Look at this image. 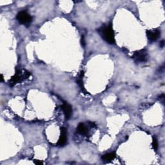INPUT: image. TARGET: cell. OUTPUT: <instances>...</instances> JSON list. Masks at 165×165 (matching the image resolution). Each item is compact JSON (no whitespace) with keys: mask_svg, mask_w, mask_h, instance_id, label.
Returning a JSON list of instances; mask_svg holds the SVG:
<instances>
[{"mask_svg":"<svg viewBox=\"0 0 165 165\" xmlns=\"http://www.w3.org/2000/svg\"><path fill=\"white\" fill-rule=\"evenodd\" d=\"M101 36L106 43L109 44L115 43V36L114 32L111 26H108L103 28L101 30Z\"/></svg>","mask_w":165,"mask_h":165,"instance_id":"obj_1","label":"cell"},{"mask_svg":"<svg viewBox=\"0 0 165 165\" xmlns=\"http://www.w3.org/2000/svg\"><path fill=\"white\" fill-rule=\"evenodd\" d=\"M30 76V74L27 70H19L15 72V75L12 77L11 80L10 81V85L13 86L14 85L22 81Z\"/></svg>","mask_w":165,"mask_h":165,"instance_id":"obj_2","label":"cell"},{"mask_svg":"<svg viewBox=\"0 0 165 165\" xmlns=\"http://www.w3.org/2000/svg\"><path fill=\"white\" fill-rule=\"evenodd\" d=\"M16 18L19 23L25 25H28L31 22H32V18L30 16V15L26 11H21L18 14Z\"/></svg>","mask_w":165,"mask_h":165,"instance_id":"obj_3","label":"cell"},{"mask_svg":"<svg viewBox=\"0 0 165 165\" xmlns=\"http://www.w3.org/2000/svg\"><path fill=\"white\" fill-rule=\"evenodd\" d=\"M133 58L137 61L139 62H143L146 60L147 58V53L146 51L144 50H141L139 51H136L133 54Z\"/></svg>","mask_w":165,"mask_h":165,"instance_id":"obj_4","label":"cell"},{"mask_svg":"<svg viewBox=\"0 0 165 165\" xmlns=\"http://www.w3.org/2000/svg\"><path fill=\"white\" fill-rule=\"evenodd\" d=\"M66 129L65 127L61 128V135L58 140L57 145L59 146H64L66 144L67 137H66Z\"/></svg>","mask_w":165,"mask_h":165,"instance_id":"obj_5","label":"cell"},{"mask_svg":"<svg viewBox=\"0 0 165 165\" xmlns=\"http://www.w3.org/2000/svg\"><path fill=\"white\" fill-rule=\"evenodd\" d=\"M160 35H161V31L158 29L153 30H147L146 32L147 38L151 41H156L159 38Z\"/></svg>","mask_w":165,"mask_h":165,"instance_id":"obj_6","label":"cell"},{"mask_svg":"<svg viewBox=\"0 0 165 165\" xmlns=\"http://www.w3.org/2000/svg\"><path fill=\"white\" fill-rule=\"evenodd\" d=\"M61 109L63 110L66 120H69L72 113V106L69 104H68L66 102H64L63 104L61 105Z\"/></svg>","mask_w":165,"mask_h":165,"instance_id":"obj_7","label":"cell"},{"mask_svg":"<svg viewBox=\"0 0 165 165\" xmlns=\"http://www.w3.org/2000/svg\"><path fill=\"white\" fill-rule=\"evenodd\" d=\"M116 153L111 152V153H106L105 155H103L101 159L104 162L108 163V162L111 161L112 160H113L116 157Z\"/></svg>","mask_w":165,"mask_h":165,"instance_id":"obj_8","label":"cell"},{"mask_svg":"<svg viewBox=\"0 0 165 165\" xmlns=\"http://www.w3.org/2000/svg\"><path fill=\"white\" fill-rule=\"evenodd\" d=\"M77 131L78 132L82 135H86V134L89 133L88 131V129L86 127V126L84 125L83 123H79L78 126H77Z\"/></svg>","mask_w":165,"mask_h":165,"instance_id":"obj_9","label":"cell"},{"mask_svg":"<svg viewBox=\"0 0 165 165\" xmlns=\"http://www.w3.org/2000/svg\"><path fill=\"white\" fill-rule=\"evenodd\" d=\"M152 146L155 150H157L158 148V142L156 137H153V141H152Z\"/></svg>","mask_w":165,"mask_h":165,"instance_id":"obj_10","label":"cell"},{"mask_svg":"<svg viewBox=\"0 0 165 165\" xmlns=\"http://www.w3.org/2000/svg\"><path fill=\"white\" fill-rule=\"evenodd\" d=\"M34 163L36 164H43V163L42 161H40L39 160H36V161H34Z\"/></svg>","mask_w":165,"mask_h":165,"instance_id":"obj_11","label":"cell"},{"mask_svg":"<svg viewBox=\"0 0 165 165\" xmlns=\"http://www.w3.org/2000/svg\"><path fill=\"white\" fill-rule=\"evenodd\" d=\"M81 43H82V46H85V40H84V37H83V35H82Z\"/></svg>","mask_w":165,"mask_h":165,"instance_id":"obj_12","label":"cell"},{"mask_svg":"<svg viewBox=\"0 0 165 165\" xmlns=\"http://www.w3.org/2000/svg\"><path fill=\"white\" fill-rule=\"evenodd\" d=\"M160 46H161V47H163V46H164V41H161V44H160Z\"/></svg>","mask_w":165,"mask_h":165,"instance_id":"obj_13","label":"cell"},{"mask_svg":"<svg viewBox=\"0 0 165 165\" xmlns=\"http://www.w3.org/2000/svg\"><path fill=\"white\" fill-rule=\"evenodd\" d=\"M3 75L2 74V75H1V81H3Z\"/></svg>","mask_w":165,"mask_h":165,"instance_id":"obj_14","label":"cell"}]
</instances>
